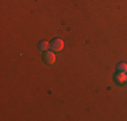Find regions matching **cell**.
Segmentation results:
<instances>
[{
    "instance_id": "cell-6",
    "label": "cell",
    "mask_w": 127,
    "mask_h": 121,
    "mask_svg": "<svg viewBox=\"0 0 127 121\" xmlns=\"http://www.w3.org/2000/svg\"><path fill=\"white\" fill-rule=\"evenodd\" d=\"M126 81H127V74H126Z\"/></svg>"
},
{
    "instance_id": "cell-2",
    "label": "cell",
    "mask_w": 127,
    "mask_h": 121,
    "mask_svg": "<svg viewBox=\"0 0 127 121\" xmlns=\"http://www.w3.org/2000/svg\"><path fill=\"white\" fill-rule=\"evenodd\" d=\"M50 47H51V50L53 51H61L62 48H64V42H62V39H54V40H51V43H50Z\"/></svg>"
},
{
    "instance_id": "cell-5",
    "label": "cell",
    "mask_w": 127,
    "mask_h": 121,
    "mask_svg": "<svg viewBox=\"0 0 127 121\" xmlns=\"http://www.w3.org/2000/svg\"><path fill=\"white\" fill-rule=\"evenodd\" d=\"M116 70H118V71H123V73H127V63H125V62H120L119 65L116 66Z\"/></svg>"
},
{
    "instance_id": "cell-3",
    "label": "cell",
    "mask_w": 127,
    "mask_h": 121,
    "mask_svg": "<svg viewBox=\"0 0 127 121\" xmlns=\"http://www.w3.org/2000/svg\"><path fill=\"white\" fill-rule=\"evenodd\" d=\"M114 80H115V82H118L119 85H123V83L126 82V73H123V71H118L116 74H115Z\"/></svg>"
},
{
    "instance_id": "cell-4",
    "label": "cell",
    "mask_w": 127,
    "mask_h": 121,
    "mask_svg": "<svg viewBox=\"0 0 127 121\" xmlns=\"http://www.w3.org/2000/svg\"><path fill=\"white\" fill-rule=\"evenodd\" d=\"M49 47H50V43H49V42H46V40H42L41 43L38 44V48L41 51H47V48H49Z\"/></svg>"
},
{
    "instance_id": "cell-1",
    "label": "cell",
    "mask_w": 127,
    "mask_h": 121,
    "mask_svg": "<svg viewBox=\"0 0 127 121\" xmlns=\"http://www.w3.org/2000/svg\"><path fill=\"white\" fill-rule=\"evenodd\" d=\"M42 58H43V62L46 63L47 66H51L56 62V54H53L51 51H45Z\"/></svg>"
}]
</instances>
